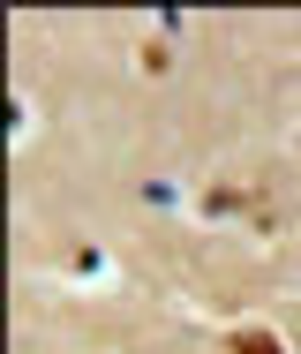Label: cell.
Returning a JSON list of instances; mask_svg holds the SVG:
<instances>
[{"label":"cell","instance_id":"obj_1","mask_svg":"<svg viewBox=\"0 0 301 354\" xmlns=\"http://www.w3.org/2000/svg\"><path fill=\"white\" fill-rule=\"evenodd\" d=\"M233 354H279V339H271V332H241V339H233Z\"/></svg>","mask_w":301,"mask_h":354}]
</instances>
